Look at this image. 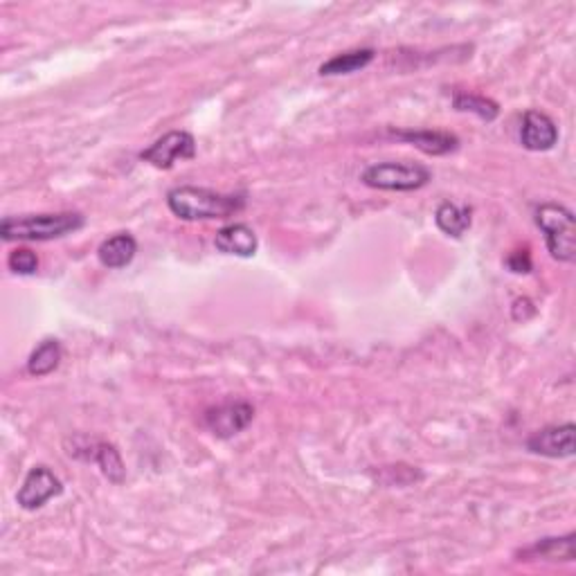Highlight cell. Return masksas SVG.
Here are the masks:
<instances>
[{"instance_id": "6da1fadb", "label": "cell", "mask_w": 576, "mask_h": 576, "mask_svg": "<svg viewBox=\"0 0 576 576\" xmlns=\"http://www.w3.org/2000/svg\"><path fill=\"white\" fill-rule=\"evenodd\" d=\"M167 207L180 221L230 219L246 207L243 194H221L207 187L180 185L169 189Z\"/></svg>"}, {"instance_id": "7a4b0ae2", "label": "cell", "mask_w": 576, "mask_h": 576, "mask_svg": "<svg viewBox=\"0 0 576 576\" xmlns=\"http://www.w3.org/2000/svg\"><path fill=\"white\" fill-rule=\"evenodd\" d=\"M86 225L84 214L79 212H48V214H23L5 216L0 223L3 241H52L66 234L81 230Z\"/></svg>"}, {"instance_id": "3957f363", "label": "cell", "mask_w": 576, "mask_h": 576, "mask_svg": "<svg viewBox=\"0 0 576 576\" xmlns=\"http://www.w3.org/2000/svg\"><path fill=\"white\" fill-rule=\"evenodd\" d=\"M536 225L545 234L549 255L565 264L576 259V219L572 210L558 203H543L536 207Z\"/></svg>"}, {"instance_id": "277c9868", "label": "cell", "mask_w": 576, "mask_h": 576, "mask_svg": "<svg viewBox=\"0 0 576 576\" xmlns=\"http://www.w3.org/2000/svg\"><path fill=\"white\" fill-rule=\"evenodd\" d=\"M360 180L381 192H417L432 180V171L419 162H376L369 165Z\"/></svg>"}, {"instance_id": "5b68a950", "label": "cell", "mask_w": 576, "mask_h": 576, "mask_svg": "<svg viewBox=\"0 0 576 576\" xmlns=\"http://www.w3.org/2000/svg\"><path fill=\"white\" fill-rule=\"evenodd\" d=\"M72 446H68V455L84 459V462H93L102 473L108 477V482L122 484L126 480V468L120 457V450L108 441H97L88 437H75L70 439Z\"/></svg>"}, {"instance_id": "8992f818", "label": "cell", "mask_w": 576, "mask_h": 576, "mask_svg": "<svg viewBox=\"0 0 576 576\" xmlns=\"http://www.w3.org/2000/svg\"><path fill=\"white\" fill-rule=\"evenodd\" d=\"M196 156V140L187 131H169L158 138L151 147L140 153V160L149 162L156 169H171L176 160H192Z\"/></svg>"}, {"instance_id": "52a82bcc", "label": "cell", "mask_w": 576, "mask_h": 576, "mask_svg": "<svg viewBox=\"0 0 576 576\" xmlns=\"http://www.w3.org/2000/svg\"><path fill=\"white\" fill-rule=\"evenodd\" d=\"M63 493V482L54 475L48 466H34L30 473L25 475L21 489L16 493L18 507L25 511L41 509L45 502L52 498H59Z\"/></svg>"}, {"instance_id": "ba28073f", "label": "cell", "mask_w": 576, "mask_h": 576, "mask_svg": "<svg viewBox=\"0 0 576 576\" xmlns=\"http://www.w3.org/2000/svg\"><path fill=\"white\" fill-rule=\"evenodd\" d=\"M255 419V408L248 401H228L205 412V426L219 439H230L246 430Z\"/></svg>"}, {"instance_id": "9c48e42d", "label": "cell", "mask_w": 576, "mask_h": 576, "mask_svg": "<svg viewBox=\"0 0 576 576\" xmlns=\"http://www.w3.org/2000/svg\"><path fill=\"white\" fill-rule=\"evenodd\" d=\"M574 439H576V426L574 423H561V426H547L543 430H536L534 435L527 439V450L540 457L549 459H563L574 455Z\"/></svg>"}, {"instance_id": "30bf717a", "label": "cell", "mask_w": 576, "mask_h": 576, "mask_svg": "<svg viewBox=\"0 0 576 576\" xmlns=\"http://www.w3.org/2000/svg\"><path fill=\"white\" fill-rule=\"evenodd\" d=\"M520 142L529 151H549L558 142V126L543 111H527L522 115Z\"/></svg>"}, {"instance_id": "8fae6325", "label": "cell", "mask_w": 576, "mask_h": 576, "mask_svg": "<svg viewBox=\"0 0 576 576\" xmlns=\"http://www.w3.org/2000/svg\"><path fill=\"white\" fill-rule=\"evenodd\" d=\"M214 246L223 255L252 257L259 248V239L248 223H230L216 232Z\"/></svg>"}, {"instance_id": "7c38bea8", "label": "cell", "mask_w": 576, "mask_h": 576, "mask_svg": "<svg viewBox=\"0 0 576 576\" xmlns=\"http://www.w3.org/2000/svg\"><path fill=\"white\" fill-rule=\"evenodd\" d=\"M396 140L408 142L419 151L428 153V156H446L459 147V138L448 131H432V129H419V131H392Z\"/></svg>"}, {"instance_id": "4fadbf2b", "label": "cell", "mask_w": 576, "mask_h": 576, "mask_svg": "<svg viewBox=\"0 0 576 576\" xmlns=\"http://www.w3.org/2000/svg\"><path fill=\"white\" fill-rule=\"evenodd\" d=\"M135 252H138V241L129 232H117L113 237L104 239L97 248V259L104 268L120 270L126 268L133 261Z\"/></svg>"}, {"instance_id": "5bb4252c", "label": "cell", "mask_w": 576, "mask_h": 576, "mask_svg": "<svg viewBox=\"0 0 576 576\" xmlns=\"http://www.w3.org/2000/svg\"><path fill=\"white\" fill-rule=\"evenodd\" d=\"M574 543H576V534L561 536V538H543L538 543L529 545L518 552L520 561H565L572 563L574 561Z\"/></svg>"}, {"instance_id": "9a60e30c", "label": "cell", "mask_w": 576, "mask_h": 576, "mask_svg": "<svg viewBox=\"0 0 576 576\" xmlns=\"http://www.w3.org/2000/svg\"><path fill=\"white\" fill-rule=\"evenodd\" d=\"M435 223L441 232L448 234V237L459 239V237H464V232L468 228H471L473 210L468 205H457V203L444 201L437 207Z\"/></svg>"}, {"instance_id": "2e32d148", "label": "cell", "mask_w": 576, "mask_h": 576, "mask_svg": "<svg viewBox=\"0 0 576 576\" xmlns=\"http://www.w3.org/2000/svg\"><path fill=\"white\" fill-rule=\"evenodd\" d=\"M376 50L372 48H360V50H349L340 52L336 57H331L329 61H324L320 66L322 77H336V75H351V72L367 68L369 63L374 61Z\"/></svg>"}, {"instance_id": "e0dca14e", "label": "cell", "mask_w": 576, "mask_h": 576, "mask_svg": "<svg viewBox=\"0 0 576 576\" xmlns=\"http://www.w3.org/2000/svg\"><path fill=\"white\" fill-rule=\"evenodd\" d=\"M61 358H63L61 342L54 338L43 340L41 345L32 351L30 358H27V372L36 378L48 376L61 365Z\"/></svg>"}, {"instance_id": "ac0fdd59", "label": "cell", "mask_w": 576, "mask_h": 576, "mask_svg": "<svg viewBox=\"0 0 576 576\" xmlns=\"http://www.w3.org/2000/svg\"><path fill=\"white\" fill-rule=\"evenodd\" d=\"M453 106L455 111L462 113H473L484 122H493L495 117L500 115V106L493 102V99L475 93H455L453 95Z\"/></svg>"}, {"instance_id": "d6986e66", "label": "cell", "mask_w": 576, "mask_h": 576, "mask_svg": "<svg viewBox=\"0 0 576 576\" xmlns=\"http://www.w3.org/2000/svg\"><path fill=\"white\" fill-rule=\"evenodd\" d=\"M7 266L16 275H34L39 270V257L30 248H16L9 252Z\"/></svg>"}, {"instance_id": "ffe728a7", "label": "cell", "mask_w": 576, "mask_h": 576, "mask_svg": "<svg viewBox=\"0 0 576 576\" xmlns=\"http://www.w3.org/2000/svg\"><path fill=\"white\" fill-rule=\"evenodd\" d=\"M507 268L511 270V273H529L531 270V257H529V250H516V252H511V255L507 257Z\"/></svg>"}]
</instances>
